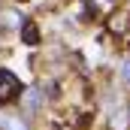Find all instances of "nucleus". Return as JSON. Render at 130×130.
Wrapping results in <instances>:
<instances>
[{"mask_svg": "<svg viewBox=\"0 0 130 130\" xmlns=\"http://www.w3.org/2000/svg\"><path fill=\"white\" fill-rule=\"evenodd\" d=\"M109 127L112 130H127L130 127V106H127V100H115V103H112Z\"/></svg>", "mask_w": 130, "mask_h": 130, "instance_id": "nucleus-1", "label": "nucleus"}, {"mask_svg": "<svg viewBox=\"0 0 130 130\" xmlns=\"http://www.w3.org/2000/svg\"><path fill=\"white\" fill-rule=\"evenodd\" d=\"M21 94V82L12 76V70H0V103H9Z\"/></svg>", "mask_w": 130, "mask_h": 130, "instance_id": "nucleus-2", "label": "nucleus"}, {"mask_svg": "<svg viewBox=\"0 0 130 130\" xmlns=\"http://www.w3.org/2000/svg\"><path fill=\"white\" fill-rule=\"evenodd\" d=\"M18 24H24L21 12H15V9H0V27H3V30H15Z\"/></svg>", "mask_w": 130, "mask_h": 130, "instance_id": "nucleus-3", "label": "nucleus"}, {"mask_svg": "<svg viewBox=\"0 0 130 130\" xmlns=\"http://www.w3.org/2000/svg\"><path fill=\"white\" fill-rule=\"evenodd\" d=\"M0 127L3 130H27V124L18 115H0Z\"/></svg>", "mask_w": 130, "mask_h": 130, "instance_id": "nucleus-4", "label": "nucleus"}, {"mask_svg": "<svg viewBox=\"0 0 130 130\" xmlns=\"http://www.w3.org/2000/svg\"><path fill=\"white\" fill-rule=\"evenodd\" d=\"M21 36H24V42H27V45H36V42H39V30H36V24H33V21H24Z\"/></svg>", "mask_w": 130, "mask_h": 130, "instance_id": "nucleus-5", "label": "nucleus"}, {"mask_svg": "<svg viewBox=\"0 0 130 130\" xmlns=\"http://www.w3.org/2000/svg\"><path fill=\"white\" fill-rule=\"evenodd\" d=\"M24 106H27V112H36V109L42 106V97H39V88H30V91L24 94Z\"/></svg>", "mask_w": 130, "mask_h": 130, "instance_id": "nucleus-6", "label": "nucleus"}, {"mask_svg": "<svg viewBox=\"0 0 130 130\" xmlns=\"http://www.w3.org/2000/svg\"><path fill=\"white\" fill-rule=\"evenodd\" d=\"M121 79H124V82H130V58H124V61H121Z\"/></svg>", "mask_w": 130, "mask_h": 130, "instance_id": "nucleus-7", "label": "nucleus"}]
</instances>
